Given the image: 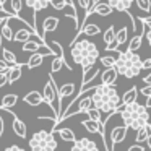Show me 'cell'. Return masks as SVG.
<instances>
[{"instance_id":"cell-8","label":"cell","mask_w":151,"mask_h":151,"mask_svg":"<svg viewBox=\"0 0 151 151\" xmlns=\"http://www.w3.org/2000/svg\"><path fill=\"white\" fill-rule=\"evenodd\" d=\"M128 132V127L127 125H117V127H114L111 130V141H112V151L115 150V146H117L119 143H122V141L125 140V135H127Z\"/></svg>"},{"instance_id":"cell-27","label":"cell","mask_w":151,"mask_h":151,"mask_svg":"<svg viewBox=\"0 0 151 151\" xmlns=\"http://www.w3.org/2000/svg\"><path fill=\"white\" fill-rule=\"evenodd\" d=\"M138 88L137 86H132L128 91H125L124 93V96H122V106H125V104H132V102H135L138 99Z\"/></svg>"},{"instance_id":"cell-23","label":"cell","mask_w":151,"mask_h":151,"mask_svg":"<svg viewBox=\"0 0 151 151\" xmlns=\"http://www.w3.org/2000/svg\"><path fill=\"white\" fill-rule=\"evenodd\" d=\"M106 2H109L115 10L124 12V13H125V12L130 10V7L133 5V2H137V0H106Z\"/></svg>"},{"instance_id":"cell-52","label":"cell","mask_w":151,"mask_h":151,"mask_svg":"<svg viewBox=\"0 0 151 151\" xmlns=\"http://www.w3.org/2000/svg\"><path fill=\"white\" fill-rule=\"evenodd\" d=\"M2 44H4V36H2V33H0V50H2Z\"/></svg>"},{"instance_id":"cell-41","label":"cell","mask_w":151,"mask_h":151,"mask_svg":"<svg viewBox=\"0 0 151 151\" xmlns=\"http://www.w3.org/2000/svg\"><path fill=\"white\" fill-rule=\"evenodd\" d=\"M140 93L145 96V98H148V96H151V85H146V86H143V88L140 89Z\"/></svg>"},{"instance_id":"cell-45","label":"cell","mask_w":151,"mask_h":151,"mask_svg":"<svg viewBox=\"0 0 151 151\" xmlns=\"http://www.w3.org/2000/svg\"><path fill=\"white\" fill-rule=\"evenodd\" d=\"M151 68V59L143 60V70H150Z\"/></svg>"},{"instance_id":"cell-20","label":"cell","mask_w":151,"mask_h":151,"mask_svg":"<svg viewBox=\"0 0 151 151\" xmlns=\"http://www.w3.org/2000/svg\"><path fill=\"white\" fill-rule=\"evenodd\" d=\"M33 34H37L36 31L33 29V28H31V29L21 28V29H18L17 33H15L13 41H15V42H26L28 39H31V37H33Z\"/></svg>"},{"instance_id":"cell-4","label":"cell","mask_w":151,"mask_h":151,"mask_svg":"<svg viewBox=\"0 0 151 151\" xmlns=\"http://www.w3.org/2000/svg\"><path fill=\"white\" fill-rule=\"evenodd\" d=\"M115 68H117L119 75L125 76V78H135L143 70V60L137 54V50H122L117 57Z\"/></svg>"},{"instance_id":"cell-9","label":"cell","mask_w":151,"mask_h":151,"mask_svg":"<svg viewBox=\"0 0 151 151\" xmlns=\"http://www.w3.org/2000/svg\"><path fill=\"white\" fill-rule=\"evenodd\" d=\"M73 151H98V145L89 138H76L75 143H72Z\"/></svg>"},{"instance_id":"cell-7","label":"cell","mask_w":151,"mask_h":151,"mask_svg":"<svg viewBox=\"0 0 151 151\" xmlns=\"http://www.w3.org/2000/svg\"><path fill=\"white\" fill-rule=\"evenodd\" d=\"M91 107H94V101H93V94H89V96H83V94H80L78 96V101H76V106H75V111H72V114L70 115H73V114H80V112H88Z\"/></svg>"},{"instance_id":"cell-12","label":"cell","mask_w":151,"mask_h":151,"mask_svg":"<svg viewBox=\"0 0 151 151\" xmlns=\"http://www.w3.org/2000/svg\"><path fill=\"white\" fill-rule=\"evenodd\" d=\"M24 5L34 12V18L41 10H46L50 5V0H24Z\"/></svg>"},{"instance_id":"cell-26","label":"cell","mask_w":151,"mask_h":151,"mask_svg":"<svg viewBox=\"0 0 151 151\" xmlns=\"http://www.w3.org/2000/svg\"><path fill=\"white\" fill-rule=\"evenodd\" d=\"M75 94V85L73 83H65V85H62L59 88V99L62 101V99L65 98H70V96ZM60 109H62V106H60ZM62 114V112H60Z\"/></svg>"},{"instance_id":"cell-6","label":"cell","mask_w":151,"mask_h":151,"mask_svg":"<svg viewBox=\"0 0 151 151\" xmlns=\"http://www.w3.org/2000/svg\"><path fill=\"white\" fill-rule=\"evenodd\" d=\"M42 94H44V102H46V104L49 106L50 109H52L54 114H55V117H57V120L60 122L59 111H57V107H55V101L59 102V107H60V99H57V98H59V89L55 88V81H54V73H50V78L47 80V83L44 85V91H42Z\"/></svg>"},{"instance_id":"cell-10","label":"cell","mask_w":151,"mask_h":151,"mask_svg":"<svg viewBox=\"0 0 151 151\" xmlns=\"http://www.w3.org/2000/svg\"><path fill=\"white\" fill-rule=\"evenodd\" d=\"M46 55H54V52H52V50H50V52H44V54H41V52H33V54H31V57L26 60V67H28L29 70L37 68V67H39L41 63L44 62Z\"/></svg>"},{"instance_id":"cell-51","label":"cell","mask_w":151,"mask_h":151,"mask_svg":"<svg viewBox=\"0 0 151 151\" xmlns=\"http://www.w3.org/2000/svg\"><path fill=\"white\" fill-rule=\"evenodd\" d=\"M146 145H148V150H151V133H150V137H148V140H146Z\"/></svg>"},{"instance_id":"cell-42","label":"cell","mask_w":151,"mask_h":151,"mask_svg":"<svg viewBox=\"0 0 151 151\" xmlns=\"http://www.w3.org/2000/svg\"><path fill=\"white\" fill-rule=\"evenodd\" d=\"M8 68H10V63L5 62L4 59H0V72H7Z\"/></svg>"},{"instance_id":"cell-30","label":"cell","mask_w":151,"mask_h":151,"mask_svg":"<svg viewBox=\"0 0 151 151\" xmlns=\"http://www.w3.org/2000/svg\"><path fill=\"white\" fill-rule=\"evenodd\" d=\"M151 133V125H143V127H140L137 130V137H135V141L137 143H143V141L148 140V137H150Z\"/></svg>"},{"instance_id":"cell-21","label":"cell","mask_w":151,"mask_h":151,"mask_svg":"<svg viewBox=\"0 0 151 151\" xmlns=\"http://www.w3.org/2000/svg\"><path fill=\"white\" fill-rule=\"evenodd\" d=\"M10 18L12 17H7V18H4V21L0 23V33H2V36H4V39L5 41H13V36H15V33H13V29L10 28Z\"/></svg>"},{"instance_id":"cell-44","label":"cell","mask_w":151,"mask_h":151,"mask_svg":"<svg viewBox=\"0 0 151 151\" xmlns=\"http://www.w3.org/2000/svg\"><path fill=\"white\" fill-rule=\"evenodd\" d=\"M145 37H146L148 44L151 46V28H148V24H146V31H145Z\"/></svg>"},{"instance_id":"cell-49","label":"cell","mask_w":151,"mask_h":151,"mask_svg":"<svg viewBox=\"0 0 151 151\" xmlns=\"http://www.w3.org/2000/svg\"><path fill=\"white\" fill-rule=\"evenodd\" d=\"M145 106H146L148 109H151V96H148V98H146V102H145Z\"/></svg>"},{"instance_id":"cell-31","label":"cell","mask_w":151,"mask_h":151,"mask_svg":"<svg viewBox=\"0 0 151 151\" xmlns=\"http://www.w3.org/2000/svg\"><path fill=\"white\" fill-rule=\"evenodd\" d=\"M63 65H67V67H68V70H70V63L65 60V57H57V55H54L52 65H50V72H52V73H57Z\"/></svg>"},{"instance_id":"cell-18","label":"cell","mask_w":151,"mask_h":151,"mask_svg":"<svg viewBox=\"0 0 151 151\" xmlns=\"http://www.w3.org/2000/svg\"><path fill=\"white\" fill-rule=\"evenodd\" d=\"M23 101L26 102L28 106L34 107V106H39L41 102H44V94H41L39 91H31L23 98Z\"/></svg>"},{"instance_id":"cell-22","label":"cell","mask_w":151,"mask_h":151,"mask_svg":"<svg viewBox=\"0 0 151 151\" xmlns=\"http://www.w3.org/2000/svg\"><path fill=\"white\" fill-rule=\"evenodd\" d=\"M81 125L86 128V132L89 133H99L101 135V128H102V122H98V120H93V119H86V120L81 122Z\"/></svg>"},{"instance_id":"cell-40","label":"cell","mask_w":151,"mask_h":151,"mask_svg":"<svg viewBox=\"0 0 151 151\" xmlns=\"http://www.w3.org/2000/svg\"><path fill=\"white\" fill-rule=\"evenodd\" d=\"M8 85V72H0V88Z\"/></svg>"},{"instance_id":"cell-46","label":"cell","mask_w":151,"mask_h":151,"mask_svg":"<svg viewBox=\"0 0 151 151\" xmlns=\"http://www.w3.org/2000/svg\"><path fill=\"white\" fill-rule=\"evenodd\" d=\"M143 81H145V85H151V72L143 76Z\"/></svg>"},{"instance_id":"cell-33","label":"cell","mask_w":151,"mask_h":151,"mask_svg":"<svg viewBox=\"0 0 151 151\" xmlns=\"http://www.w3.org/2000/svg\"><path fill=\"white\" fill-rule=\"evenodd\" d=\"M119 54H120V52H117L115 55H102L101 59H99V62L102 63V67H104V68H107V67H115Z\"/></svg>"},{"instance_id":"cell-3","label":"cell","mask_w":151,"mask_h":151,"mask_svg":"<svg viewBox=\"0 0 151 151\" xmlns=\"http://www.w3.org/2000/svg\"><path fill=\"white\" fill-rule=\"evenodd\" d=\"M119 114L122 117V122L132 130H138L140 127L146 125L150 120L148 107L140 104L138 101L132 102V104H125L124 107H119Z\"/></svg>"},{"instance_id":"cell-48","label":"cell","mask_w":151,"mask_h":151,"mask_svg":"<svg viewBox=\"0 0 151 151\" xmlns=\"http://www.w3.org/2000/svg\"><path fill=\"white\" fill-rule=\"evenodd\" d=\"M7 151H23V148H20L18 145H13V146H8Z\"/></svg>"},{"instance_id":"cell-53","label":"cell","mask_w":151,"mask_h":151,"mask_svg":"<svg viewBox=\"0 0 151 151\" xmlns=\"http://www.w3.org/2000/svg\"><path fill=\"white\" fill-rule=\"evenodd\" d=\"M99 0H91V5H94V4H98Z\"/></svg>"},{"instance_id":"cell-14","label":"cell","mask_w":151,"mask_h":151,"mask_svg":"<svg viewBox=\"0 0 151 151\" xmlns=\"http://www.w3.org/2000/svg\"><path fill=\"white\" fill-rule=\"evenodd\" d=\"M23 67H26V62H24V63H15V65H12L10 68L7 70V72H8V85H12V83L18 81V80L21 78Z\"/></svg>"},{"instance_id":"cell-32","label":"cell","mask_w":151,"mask_h":151,"mask_svg":"<svg viewBox=\"0 0 151 151\" xmlns=\"http://www.w3.org/2000/svg\"><path fill=\"white\" fill-rule=\"evenodd\" d=\"M18 102V96L17 94H7L2 98V102H0V109H12L15 104Z\"/></svg>"},{"instance_id":"cell-17","label":"cell","mask_w":151,"mask_h":151,"mask_svg":"<svg viewBox=\"0 0 151 151\" xmlns=\"http://www.w3.org/2000/svg\"><path fill=\"white\" fill-rule=\"evenodd\" d=\"M80 34H85V36H96V34H101V28H99L98 24H94V23H88V24H85V26H81L80 33L75 36V39H73L72 42H75V41L78 39Z\"/></svg>"},{"instance_id":"cell-39","label":"cell","mask_w":151,"mask_h":151,"mask_svg":"<svg viewBox=\"0 0 151 151\" xmlns=\"http://www.w3.org/2000/svg\"><path fill=\"white\" fill-rule=\"evenodd\" d=\"M137 5L143 12H151V0H137Z\"/></svg>"},{"instance_id":"cell-29","label":"cell","mask_w":151,"mask_h":151,"mask_svg":"<svg viewBox=\"0 0 151 151\" xmlns=\"http://www.w3.org/2000/svg\"><path fill=\"white\" fill-rule=\"evenodd\" d=\"M57 28H59V18H55V17H47L46 20H44V23H42L44 33H52V31H55Z\"/></svg>"},{"instance_id":"cell-54","label":"cell","mask_w":151,"mask_h":151,"mask_svg":"<svg viewBox=\"0 0 151 151\" xmlns=\"http://www.w3.org/2000/svg\"><path fill=\"white\" fill-rule=\"evenodd\" d=\"M150 125H151V124H150Z\"/></svg>"},{"instance_id":"cell-34","label":"cell","mask_w":151,"mask_h":151,"mask_svg":"<svg viewBox=\"0 0 151 151\" xmlns=\"http://www.w3.org/2000/svg\"><path fill=\"white\" fill-rule=\"evenodd\" d=\"M46 44H47V47H49V49L54 52V55H57V57H65L62 46H60V44L57 42V41H47Z\"/></svg>"},{"instance_id":"cell-13","label":"cell","mask_w":151,"mask_h":151,"mask_svg":"<svg viewBox=\"0 0 151 151\" xmlns=\"http://www.w3.org/2000/svg\"><path fill=\"white\" fill-rule=\"evenodd\" d=\"M99 68L96 67V63L94 65H91V67H86V68H83V78H81V86H85V85H89V83L93 81V80L96 78V76L99 75Z\"/></svg>"},{"instance_id":"cell-11","label":"cell","mask_w":151,"mask_h":151,"mask_svg":"<svg viewBox=\"0 0 151 151\" xmlns=\"http://www.w3.org/2000/svg\"><path fill=\"white\" fill-rule=\"evenodd\" d=\"M117 76H119L117 68L115 67H107L104 72H101V83H104V85H115Z\"/></svg>"},{"instance_id":"cell-5","label":"cell","mask_w":151,"mask_h":151,"mask_svg":"<svg viewBox=\"0 0 151 151\" xmlns=\"http://www.w3.org/2000/svg\"><path fill=\"white\" fill-rule=\"evenodd\" d=\"M57 135L54 132H46L39 130L31 137L29 140V148L34 151H54L57 148Z\"/></svg>"},{"instance_id":"cell-28","label":"cell","mask_w":151,"mask_h":151,"mask_svg":"<svg viewBox=\"0 0 151 151\" xmlns=\"http://www.w3.org/2000/svg\"><path fill=\"white\" fill-rule=\"evenodd\" d=\"M52 132H55L57 135H59L60 138H62L63 141H68V143H75V133H73V130H70V128H54Z\"/></svg>"},{"instance_id":"cell-16","label":"cell","mask_w":151,"mask_h":151,"mask_svg":"<svg viewBox=\"0 0 151 151\" xmlns=\"http://www.w3.org/2000/svg\"><path fill=\"white\" fill-rule=\"evenodd\" d=\"M12 115H13V124H12L13 132H15V133H17L20 138H26L28 130H26V125H24V122L20 120V119H18V115L15 114V112H12Z\"/></svg>"},{"instance_id":"cell-43","label":"cell","mask_w":151,"mask_h":151,"mask_svg":"<svg viewBox=\"0 0 151 151\" xmlns=\"http://www.w3.org/2000/svg\"><path fill=\"white\" fill-rule=\"evenodd\" d=\"M146 148L143 146V145H140V143H137V145H133V146H130L128 148V151H145Z\"/></svg>"},{"instance_id":"cell-35","label":"cell","mask_w":151,"mask_h":151,"mask_svg":"<svg viewBox=\"0 0 151 151\" xmlns=\"http://www.w3.org/2000/svg\"><path fill=\"white\" fill-rule=\"evenodd\" d=\"M68 5H73L72 0H50V7L54 10H65ZM75 7V5H73Z\"/></svg>"},{"instance_id":"cell-15","label":"cell","mask_w":151,"mask_h":151,"mask_svg":"<svg viewBox=\"0 0 151 151\" xmlns=\"http://www.w3.org/2000/svg\"><path fill=\"white\" fill-rule=\"evenodd\" d=\"M128 39V28L127 26H122L120 31H117V37H115V50H119V52H122V47L125 46V42H127ZM114 49H107V50H114Z\"/></svg>"},{"instance_id":"cell-25","label":"cell","mask_w":151,"mask_h":151,"mask_svg":"<svg viewBox=\"0 0 151 151\" xmlns=\"http://www.w3.org/2000/svg\"><path fill=\"white\" fill-rule=\"evenodd\" d=\"M44 44L46 42H42V41H34L33 37H31V39H28L26 42H23V47H21V49H23V52H37V50L41 49V47L44 46Z\"/></svg>"},{"instance_id":"cell-24","label":"cell","mask_w":151,"mask_h":151,"mask_svg":"<svg viewBox=\"0 0 151 151\" xmlns=\"http://www.w3.org/2000/svg\"><path fill=\"white\" fill-rule=\"evenodd\" d=\"M115 37H117V31H115L114 26H109L107 29L102 33V39H104V44L107 49H112V44L115 42Z\"/></svg>"},{"instance_id":"cell-36","label":"cell","mask_w":151,"mask_h":151,"mask_svg":"<svg viewBox=\"0 0 151 151\" xmlns=\"http://www.w3.org/2000/svg\"><path fill=\"white\" fill-rule=\"evenodd\" d=\"M2 59H4L5 62H8L10 65L20 63V62H18V59H17V55H15L12 50H8V49H2Z\"/></svg>"},{"instance_id":"cell-1","label":"cell","mask_w":151,"mask_h":151,"mask_svg":"<svg viewBox=\"0 0 151 151\" xmlns=\"http://www.w3.org/2000/svg\"><path fill=\"white\" fill-rule=\"evenodd\" d=\"M93 101H94V107H98L107 115L117 114L122 104V98L119 96L114 85H104V83L98 85L93 89Z\"/></svg>"},{"instance_id":"cell-2","label":"cell","mask_w":151,"mask_h":151,"mask_svg":"<svg viewBox=\"0 0 151 151\" xmlns=\"http://www.w3.org/2000/svg\"><path fill=\"white\" fill-rule=\"evenodd\" d=\"M70 54L75 63L81 65V68L91 67L96 63V60H99V49L94 42L88 39H78L75 42L70 44Z\"/></svg>"},{"instance_id":"cell-50","label":"cell","mask_w":151,"mask_h":151,"mask_svg":"<svg viewBox=\"0 0 151 151\" xmlns=\"http://www.w3.org/2000/svg\"><path fill=\"white\" fill-rule=\"evenodd\" d=\"M5 5H7V0H0V10H5Z\"/></svg>"},{"instance_id":"cell-19","label":"cell","mask_w":151,"mask_h":151,"mask_svg":"<svg viewBox=\"0 0 151 151\" xmlns=\"http://www.w3.org/2000/svg\"><path fill=\"white\" fill-rule=\"evenodd\" d=\"M93 8H94V13L101 15V17H109V15L115 10L109 2H98V4L93 5Z\"/></svg>"},{"instance_id":"cell-38","label":"cell","mask_w":151,"mask_h":151,"mask_svg":"<svg viewBox=\"0 0 151 151\" xmlns=\"http://www.w3.org/2000/svg\"><path fill=\"white\" fill-rule=\"evenodd\" d=\"M86 114H88V117H89V119H93V120L101 122V111H99L98 107H91L88 112H86Z\"/></svg>"},{"instance_id":"cell-47","label":"cell","mask_w":151,"mask_h":151,"mask_svg":"<svg viewBox=\"0 0 151 151\" xmlns=\"http://www.w3.org/2000/svg\"><path fill=\"white\" fill-rule=\"evenodd\" d=\"M4 130H5V122H4V119H2V115H0V137L4 135Z\"/></svg>"},{"instance_id":"cell-37","label":"cell","mask_w":151,"mask_h":151,"mask_svg":"<svg viewBox=\"0 0 151 151\" xmlns=\"http://www.w3.org/2000/svg\"><path fill=\"white\" fill-rule=\"evenodd\" d=\"M10 4H12V12H13L15 15H20L21 10H23L24 0H10Z\"/></svg>"}]
</instances>
